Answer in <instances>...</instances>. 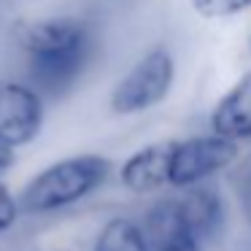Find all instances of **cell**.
<instances>
[{
	"instance_id": "1",
	"label": "cell",
	"mask_w": 251,
	"mask_h": 251,
	"mask_svg": "<svg viewBox=\"0 0 251 251\" xmlns=\"http://www.w3.org/2000/svg\"><path fill=\"white\" fill-rule=\"evenodd\" d=\"M22 51L44 87H68L92 54V35L78 19H44L25 27Z\"/></svg>"
},
{
	"instance_id": "12",
	"label": "cell",
	"mask_w": 251,
	"mask_h": 251,
	"mask_svg": "<svg viewBox=\"0 0 251 251\" xmlns=\"http://www.w3.org/2000/svg\"><path fill=\"white\" fill-rule=\"evenodd\" d=\"M19 216V202L17 197L8 192L6 184H0V232H6L8 227H14Z\"/></svg>"
},
{
	"instance_id": "5",
	"label": "cell",
	"mask_w": 251,
	"mask_h": 251,
	"mask_svg": "<svg viewBox=\"0 0 251 251\" xmlns=\"http://www.w3.org/2000/svg\"><path fill=\"white\" fill-rule=\"evenodd\" d=\"M44 125V100L19 81L0 78V141L11 149L30 143Z\"/></svg>"
},
{
	"instance_id": "9",
	"label": "cell",
	"mask_w": 251,
	"mask_h": 251,
	"mask_svg": "<svg viewBox=\"0 0 251 251\" xmlns=\"http://www.w3.org/2000/svg\"><path fill=\"white\" fill-rule=\"evenodd\" d=\"M176 205H178V213L184 219V224L189 227V232L195 235L197 240H205L211 238L213 232L219 229L222 224V200L216 197V192L208 189V186H186V192L181 197H173Z\"/></svg>"
},
{
	"instance_id": "10",
	"label": "cell",
	"mask_w": 251,
	"mask_h": 251,
	"mask_svg": "<svg viewBox=\"0 0 251 251\" xmlns=\"http://www.w3.org/2000/svg\"><path fill=\"white\" fill-rule=\"evenodd\" d=\"M92 251H149L141 227L130 219H111L100 229Z\"/></svg>"
},
{
	"instance_id": "13",
	"label": "cell",
	"mask_w": 251,
	"mask_h": 251,
	"mask_svg": "<svg viewBox=\"0 0 251 251\" xmlns=\"http://www.w3.org/2000/svg\"><path fill=\"white\" fill-rule=\"evenodd\" d=\"M240 202H243V211L251 222V162H249V168H246L243 178H240Z\"/></svg>"
},
{
	"instance_id": "3",
	"label": "cell",
	"mask_w": 251,
	"mask_h": 251,
	"mask_svg": "<svg viewBox=\"0 0 251 251\" xmlns=\"http://www.w3.org/2000/svg\"><path fill=\"white\" fill-rule=\"evenodd\" d=\"M173 76H176V65L168 49L157 46V49L146 51L127 71V76L114 87V92H111V111L122 116H130V114H143V111L154 108L170 92Z\"/></svg>"
},
{
	"instance_id": "2",
	"label": "cell",
	"mask_w": 251,
	"mask_h": 251,
	"mask_svg": "<svg viewBox=\"0 0 251 251\" xmlns=\"http://www.w3.org/2000/svg\"><path fill=\"white\" fill-rule=\"evenodd\" d=\"M111 162L100 154H78L41 170L19 195V211L51 213L89 197L108 181Z\"/></svg>"
},
{
	"instance_id": "11",
	"label": "cell",
	"mask_w": 251,
	"mask_h": 251,
	"mask_svg": "<svg viewBox=\"0 0 251 251\" xmlns=\"http://www.w3.org/2000/svg\"><path fill=\"white\" fill-rule=\"evenodd\" d=\"M249 6H251V0H192V8L200 17H208V19L232 17V14L246 11Z\"/></svg>"
},
{
	"instance_id": "6",
	"label": "cell",
	"mask_w": 251,
	"mask_h": 251,
	"mask_svg": "<svg viewBox=\"0 0 251 251\" xmlns=\"http://www.w3.org/2000/svg\"><path fill=\"white\" fill-rule=\"evenodd\" d=\"M173 143L176 141L149 143L141 151L132 154L119 170V178L125 184V189L135 192V195H149V192H159L162 186H168Z\"/></svg>"
},
{
	"instance_id": "7",
	"label": "cell",
	"mask_w": 251,
	"mask_h": 251,
	"mask_svg": "<svg viewBox=\"0 0 251 251\" xmlns=\"http://www.w3.org/2000/svg\"><path fill=\"white\" fill-rule=\"evenodd\" d=\"M149 251H202L200 240L189 232L178 213L176 200H162L146 216V229H141Z\"/></svg>"
},
{
	"instance_id": "8",
	"label": "cell",
	"mask_w": 251,
	"mask_h": 251,
	"mask_svg": "<svg viewBox=\"0 0 251 251\" xmlns=\"http://www.w3.org/2000/svg\"><path fill=\"white\" fill-rule=\"evenodd\" d=\"M211 127L216 135L235 143L251 138V73H246L216 103L211 116Z\"/></svg>"
},
{
	"instance_id": "4",
	"label": "cell",
	"mask_w": 251,
	"mask_h": 251,
	"mask_svg": "<svg viewBox=\"0 0 251 251\" xmlns=\"http://www.w3.org/2000/svg\"><path fill=\"white\" fill-rule=\"evenodd\" d=\"M238 159V143L227 141L222 135H197L186 141L173 143L170 154V176L168 184L186 189V186L200 184L202 178L229 168Z\"/></svg>"
},
{
	"instance_id": "14",
	"label": "cell",
	"mask_w": 251,
	"mask_h": 251,
	"mask_svg": "<svg viewBox=\"0 0 251 251\" xmlns=\"http://www.w3.org/2000/svg\"><path fill=\"white\" fill-rule=\"evenodd\" d=\"M11 162H14V149L8 146V143L0 141V170L11 168Z\"/></svg>"
}]
</instances>
